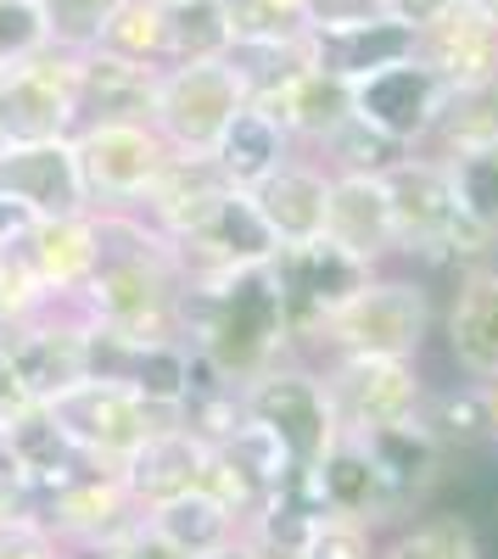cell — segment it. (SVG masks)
<instances>
[{"mask_svg": "<svg viewBox=\"0 0 498 559\" xmlns=\"http://www.w3.org/2000/svg\"><path fill=\"white\" fill-rule=\"evenodd\" d=\"M179 324H186L197 358L230 386H247L252 376H263L269 364H281L292 353L281 286L269 274V263L224 274V280H186Z\"/></svg>", "mask_w": 498, "mask_h": 559, "instance_id": "6da1fadb", "label": "cell"}, {"mask_svg": "<svg viewBox=\"0 0 498 559\" xmlns=\"http://www.w3.org/2000/svg\"><path fill=\"white\" fill-rule=\"evenodd\" d=\"M387 207H392V247L403 258L420 263H460V258H482L487 241L465 224L460 202H454V179L448 163L431 152H403L387 174Z\"/></svg>", "mask_w": 498, "mask_h": 559, "instance_id": "7a4b0ae2", "label": "cell"}, {"mask_svg": "<svg viewBox=\"0 0 498 559\" xmlns=\"http://www.w3.org/2000/svg\"><path fill=\"white\" fill-rule=\"evenodd\" d=\"M431 336V297L420 280L410 274H370L325 324H320V342L325 358H403V364H420Z\"/></svg>", "mask_w": 498, "mask_h": 559, "instance_id": "3957f363", "label": "cell"}, {"mask_svg": "<svg viewBox=\"0 0 498 559\" xmlns=\"http://www.w3.org/2000/svg\"><path fill=\"white\" fill-rule=\"evenodd\" d=\"M236 397H241V419L281 442L292 471H313L331 453V442L342 437L331 392L320 381V369H308V364H292V358L269 364L263 376L236 386Z\"/></svg>", "mask_w": 498, "mask_h": 559, "instance_id": "277c9868", "label": "cell"}, {"mask_svg": "<svg viewBox=\"0 0 498 559\" xmlns=\"http://www.w3.org/2000/svg\"><path fill=\"white\" fill-rule=\"evenodd\" d=\"M45 408H51V419L68 431V442L96 464L102 459L123 464L146 437H157V431L186 419V408H157V403H146L141 392H129L118 381H79L62 397H51Z\"/></svg>", "mask_w": 498, "mask_h": 559, "instance_id": "5b68a950", "label": "cell"}, {"mask_svg": "<svg viewBox=\"0 0 498 559\" xmlns=\"http://www.w3.org/2000/svg\"><path fill=\"white\" fill-rule=\"evenodd\" d=\"M247 107V90L236 73L218 62H174L157 73V102H152V129L168 140L179 157H213L218 134Z\"/></svg>", "mask_w": 498, "mask_h": 559, "instance_id": "8992f818", "label": "cell"}, {"mask_svg": "<svg viewBox=\"0 0 498 559\" xmlns=\"http://www.w3.org/2000/svg\"><path fill=\"white\" fill-rule=\"evenodd\" d=\"M73 140V157H79V174H84V191H90V207H123L129 202H146L157 174L168 168V140L152 129V123H84L68 134Z\"/></svg>", "mask_w": 498, "mask_h": 559, "instance_id": "52a82bcc", "label": "cell"}, {"mask_svg": "<svg viewBox=\"0 0 498 559\" xmlns=\"http://www.w3.org/2000/svg\"><path fill=\"white\" fill-rule=\"evenodd\" d=\"M320 381L331 392L336 408V426L347 437H365L381 426H410L426 408V376L420 364H403V358H331L320 369Z\"/></svg>", "mask_w": 498, "mask_h": 559, "instance_id": "ba28073f", "label": "cell"}, {"mask_svg": "<svg viewBox=\"0 0 498 559\" xmlns=\"http://www.w3.org/2000/svg\"><path fill=\"white\" fill-rule=\"evenodd\" d=\"M73 90H79V57L57 51V45L23 57L17 68H0V140L7 146L68 140L73 134Z\"/></svg>", "mask_w": 498, "mask_h": 559, "instance_id": "9c48e42d", "label": "cell"}, {"mask_svg": "<svg viewBox=\"0 0 498 559\" xmlns=\"http://www.w3.org/2000/svg\"><path fill=\"white\" fill-rule=\"evenodd\" d=\"M269 274L281 286V308H286V331L297 336H320V324L365 286L376 269H365L358 258H347L342 247H331L325 236L308 247H281L269 258Z\"/></svg>", "mask_w": 498, "mask_h": 559, "instance_id": "30bf717a", "label": "cell"}, {"mask_svg": "<svg viewBox=\"0 0 498 559\" xmlns=\"http://www.w3.org/2000/svg\"><path fill=\"white\" fill-rule=\"evenodd\" d=\"M442 102H448V84L415 57L353 84V118L365 129H376L381 140H392L398 152L426 146L437 118H442Z\"/></svg>", "mask_w": 498, "mask_h": 559, "instance_id": "8fae6325", "label": "cell"}, {"mask_svg": "<svg viewBox=\"0 0 498 559\" xmlns=\"http://www.w3.org/2000/svg\"><path fill=\"white\" fill-rule=\"evenodd\" d=\"M0 197L28 218H79L90 213V191L73 157V140H34L0 152Z\"/></svg>", "mask_w": 498, "mask_h": 559, "instance_id": "7c38bea8", "label": "cell"}, {"mask_svg": "<svg viewBox=\"0 0 498 559\" xmlns=\"http://www.w3.org/2000/svg\"><path fill=\"white\" fill-rule=\"evenodd\" d=\"M252 207L275 247H308L325 236V207H331V174L313 157H286L263 185H252Z\"/></svg>", "mask_w": 498, "mask_h": 559, "instance_id": "4fadbf2b", "label": "cell"}, {"mask_svg": "<svg viewBox=\"0 0 498 559\" xmlns=\"http://www.w3.org/2000/svg\"><path fill=\"white\" fill-rule=\"evenodd\" d=\"M415 57V28H403L398 17L376 12L365 23H342V28H308L303 34V62L320 68L342 84H358L392 62Z\"/></svg>", "mask_w": 498, "mask_h": 559, "instance_id": "5bb4252c", "label": "cell"}, {"mask_svg": "<svg viewBox=\"0 0 498 559\" xmlns=\"http://www.w3.org/2000/svg\"><path fill=\"white\" fill-rule=\"evenodd\" d=\"M415 62H426L448 90L498 79V23L476 7V0H465V7L415 28Z\"/></svg>", "mask_w": 498, "mask_h": 559, "instance_id": "9a60e30c", "label": "cell"}, {"mask_svg": "<svg viewBox=\"0 0 498 559\" xmlns=\"http://www.w3.org/2000/svg\"><path fill=\"white\" fill-rule=\"evenodd\" d=\"M252 107L275 118L292 146H313V152H320L325 140L353 118V84H342V79H331V73H320V68L303 62L297 73H286V79L269 90L263 102H252Z\"/></svg>", "mask_w": 498, "mask_h": 559, "instance_id": "2e32d148", "label": "cell"}, {"mask_svg": "<svg viewBox=\"0 0 498 559\" xmlns=\"http://www.w3.org/2000/svg\"><path fill=\"white\" fill-rule=\"evenodd\" d=\"M157 73L107 51H84L79 57V90H73V129L84 123H152L157 102Z\"/></svg>", "mask_w": 498, "mask_h": 559, "instance_id": "e0dca14e", "label": "cell"}, {"mask_svg": "<svg viewBox=\"0 0 498 559\" xmlns=\"http://www.w3.org/2000/svg\"><path fill=\"white\" fill-rule=\"evenodd\" d=\"M347 437V431H342ZM358 448H365L370 471L392 503V515H410V509L437 487V471H442V442L420 426V419H410V426H381V431H365L353 437Z\"/></svg>", "mask_w": 498, "mask_h": 559, "instance_id": "ac0fdd59", "label": "cell"}, {"mask_svg": "<svg viewBox=\"0 0 498 559\" xmlns=\"http://www.w3.org/2000/svg\"><path fill=\"white\" fill-rule=\"evenodd\" d=\"M325 241L358 258L365 269H381L392 247V207L381 174H331V207H325Z\"/></svg>", "mask_w": 498, "mask_h": 559, "instance_id": "d6986e66", "label": "cell"}, {"mask_svg": "<svg viewBox=\"0 0 498 559\" xmlns=\"http://www.w3.org/2000/svg\"><path fill=\"white\" fill-rule=\"evenodd\" d=\"M230 191H236V185L218 174L213 157H179L174 152L168 168L152 185V197H146V224L179 247V241H191L197 229L218 213V202L230 197Z\"/></svg>", "mask_w": 498, "mask_h": 559, "instance_id": "ffe728a7", "label": "cell"}, {"mask_svg": "<svg viewBox=\"0 0 498 559\" xmlns=\"http://www.w3.org/2000/svg\"><path fill=\"white\" fill-rule=\"evenodd\" d=\"M202 459H208V442L186 426V419H179V426L146 437L141 448H134V453L118 464V481L129 487L134 509H157V503H168V498L197 492Z\"/></svg>", "mask_w": 498, "mask_h": 559, "instance_id": "44dd1931", "label": "cell"}, {"mask_svg": "<svg viewBox=\"0 0 498 559\" xmlns=\"http://www.w3.org/2000/svg\"><path fill=\"white\" fill-rule=\"evenodd\" d=\"M448 358L465 381H493L498 376V269H465L454 302L442 319Z\"/></svg>", "mask_w": 498, "mask_h": 559, "instance_id": "7402d4cb", "label": "cell"}, {"mask_svg": "<svg viewBox=\"0 0 498 559\" xmlns=\"http://www.w3.org/2000/svg\"><path fill=\"white\" fill-rule=\"evenodd\" d=\"M96 213H79V218H28L17 258L34 269V280L51 297H79L90 269H96Z\"/></svg>", "mask_w": 498, "mask_h": 559, "instance_id": "603a6c76", "label": "cell"}, {"mask_svg": "<svg viewBox=\"0 0 498 559\" xmlns=\"http://www.w3.org/2000/svg\"><path fill=\"white\" fill-rule=\"evenodd\" d=\"M308 481H313V498H320L325 515H353V521H370V526L392 521V503H387V492L370 471L365 448L353 437H336L331 453L308 471Z\"/></svg>", "mask_w": 498, "mask_h": 559, "instance_id": "cb8c5ba5", "label": "cell"}, {"mask_svg": "<svg viewBox=\"0 0 498 559\" xmlns=\"http://www.w3.org/2000/svg\"><path fill=\"white\" fill-rule=\"evenodd\" d=\"M146 532L157 543H168L179 559H213L218 548H230L241 537V521L224 503H213L208 492H186V498L146 509Z\"/></svg>", "mask_w": 498, "mask_h": 559, "instance_id": "d4e9b609", "label": "cell"}, {"mask_svg": "<svg viewBox=\"0 0 498 559\" xmlns=\"http://www.w3.org/2000/svg\"><path fill=\"white\" fill-rule=\"evenodd\" d=\"M292 157V140L281 134V123L258 112L252 102L230 118V129L218 134V146H213V163L218 174L236 185V191H252V185H263L269 174H275L281 163Z\"/></svg>", "mask_w": 498, "mask_h": 559, "instance_id": "484cf974", "label": "cell"}, {"mask_svg": "<svg viewBox=\"0 0 498 559\" xmlns=\"http://www.w3.org/2000/svg\"><path fill=\"white\" fill-rule=\"evenodd\" d=\"M420 152L431 157H465V152H498V79L465 84V90H448L442 118L431 129V140Z\"/></svg>", "mask_w": 498, "mask_h": 559, "instance_id": "4316f807", "label": "cell"}, {"mask_svg": "<svg viewBox=\"0 0 498 559\" xmlns=\"http://www.w3.org/2000/svg\"><path fill=\"white\" fill-rule=\"evenodd\" d=\"M90 51H107L141 68H168V12L157 0H118Z\"/></svg>", "mask_w": 498, "mask_h": 559, "instance_id": "83f0119b", "label": "cell"}, {"mask_svg": "<svg viewBox=\"0 0 498 559\" xmlns=\"http://www.w3.org/2000/svg\"><path fill=\"white\" fill-rule=\"evenodd\" d=\"M381 559H482V543L460 515H415L381 543Z\"/></svg>", "mask_w": 498, "mask_h": 559, "instance_id": "f1b7e54d", "label": "cell"}, {"mask_svg": "<svg viewBox=\"0 0 498 559\" xmlns=\"http://www.w3.org/2000/svg\"><path fill=\"white\" fill-rule=\"evenodd\" d=\"M448 179H454V202H460L465 224L487 247H498V152L448 157Z\"/></svg>", "mask_w": 498, "mask_h": 559, "instance_id": "f546056e", "label": "cell"}, {"mask_svg": "<svg viewBox=\"0 0 498 559\" xmlns=\"http://www.w3.org/2000/svg\"><path fill=\"white\" fill-rule=\"evenodd\" d=\"M230 51V23L218 0H191L168 12V68L174 62H218Z\"/></svg>", "mask_w": 498, "mask_h": 559, "instance_id": "4dcf8cb0", "label": "cell"}, {"mask_svg": "<svg viewBox=\"0 0 498 559\" xmlns=\"http://www.w3.org/2000/svg\"><path fill=\"white\" fill-rule=\"evenodd\" d=\"M398 157H403V152L392 146V140H381L376 129H365L358 118H347V123L325 140V146H320V157H313V163H320L325 174H387Z\"/></svg>", "mask_w": 498, "mask_h": 559, "instance_id": "1f68e13d", "label": "cell"}, {"mask_svg": "<svg viewBox=\"0 0 498 559\" xmlns=\"http://www.w3.org/2000/svg\"><path fill=\"white\" fill-rule=\"evenodd\" d=\"M420 426H426L442 448H448V442H476V437H487V431H482V386L465 381V392H426Z\"/></svg>", "mask_w": 498, "mask_h": 559, "instance_id": "d6a6232c", "label": "cell"}, {"mask_svg": "<svg viewBox=\"0 0 498 559\" xmlns=\"http://www.w3.org/2000/svg\"><path fill=\"white\" fill-rule=\"evenodd\" d=\"M303 559H381V537L370 521L353 515H320L303 543Z\"/></svg>", "mask_w": 498, "mask_h": 559, "instance_id": "836d02e7", "label": "cell"}, {"mask_svg": "<svg viewBox=\"0 0 498 559\" xmlns=\"http://www.w3.org/2000/svg\"><path fill=\"white\" fill-rule=\"evenodd\" d=\"M45 12L39 0H0V68H17L23 57L45 51Z\"/></svg>", "mask_w": 498, "mask_h": 559, "instance_id": "e575fe53", "label": "cell"}, {"mask_svg": "<svg viewBox=\"0 0 498 559\" xmlns=\"http://www.w3.org/2000/svg\"><path fill=\"white\" fill-rule=\"evenodd\" d=\"M308 28H342V23H365L381 12V0H303Z\"/></svg>", "mask_w": 498, "mask_h": 559, "instance_id": "d590c367", "label": "cell"}, {"mask_svg": "<svg viewBox=\"0 0 498 559\" xmlns=\"http://www.w3.org/2000/svg\"><path fill=\"white\" fill-rule=\"evenodd\" d=\"M0 559H57V543L45 537L39 526H28V521H17L7 537H0Z\"/></svg>", "mask_w": 498, "mask_h": 559, "instance_id": "8d00e7d4", "label": "cell"}, {"mask_svg": "<svg viewBox=\"0 0 498 559\" xmlns=\"http://www.w3.org/2000/svg\"><path fill=\"white\" fill-rule=\"evenodd\" d=\"M454 7H465V0H381V12H387V17H398L403 28H426L431 17L454 12Z\"/></svg>", "mask_w": 498, "mask_h": 559, "instance_id": "74e56055", "label": "cell"}, {"mask_svg": "<svg viewBox=\"0 0 498 559\" xmlns=\"http://www.w3.org/2000/svg\"><path fill=\"white\" fill-rule=\"evenodd\" d=\"M68 559H134V532L96 537V543H68Z\"/></svg>", "mask_w": 498, "mask_h": 559, "instance_id": "f35d334b", "label": "cell"}, {"mask_svg": "<svg viewBox=\"0 0 498 559\" xmlns=\"http://www.w3.org/2000/svg\"><path fill=\"white\" fill-rule=\"evenodd\" d=\"M23 229H28V213H23L17 202L0 197V252H12V247L23 241Z\"/></svg>", "mask_w": 498, "mask_h": 559, "instance_id": "ab89813d", "label": "cell"}, {"mask_svg": "<svg viewBox=\"0 0 498 559\" xmlns=\"http://www.w3.org/2000/svg\"><path fill=\"white\" fill-rule=\"evenodd\" d=\"M482 431H487V442H498V376L482 381Z\"/></svg>", "mask_w": 498, "mask_h": 559, "instance_id": "60d3db41", "label": "cell"}, {"mask_svg": "<svg viewBox=\"0 0 498 559\" xmlns=\"http://www.w3.org/2000/svg\"><path fill=\"white\" fill-rule=\"evenodd\" d=\"M213 559H247V548H241V537H236V543H230V548H218V554H213Z\"/></svg>", "mask_w": 498, "mask_h": 559, "instance_id": "b9f144b4", "label": "cell"}, {"mask_svg": "<svg viewBox=\"0 0 498 559\" xmlns=\"http://www.w3.org/2000/svg\"><path fill=\"white\" fill-rule=\"evenodd\" d=\"M476 7H482V12H487V17L498 23V0H476Z\"/></svg>", "mask_w": 498, "mask_h": 559, "instance_id": "7bdbcfd3", "label": "cell"}, {"mask_svg": "<svg viewBox=\"0 0 498 559\" xmlns=\"http://www.w3.org/2000/svg\"><path fill=\"white\" fill-rule=\"evenodd\" d=\"M157 7H163V12H174V7H191V0H157Z\"/></svg>", "mask_w": 498, "mask_h": 559, "instance_id": "ee69618b", "label": "cell"}, {"mask_svg": "<svg viewBox=\"0 0 498 559\" xmlns=\"http://www.w3.org/2000/svg\"><path fill=\"white\" fill-rule=\"evenodd\" d=\"M102 7H118V0H102Z\"/></svg>", "mask_w": 498, "mask_h": 559, "instance_id": "f6af8a7d", "label": "cell"}, {"mask_svg": "<svg viewBox=\"0 0 498 559\" xmlns=\"http://www.w3.org/2000/svg\"><path fill=\"white\" fill-rule=\"evenodd\" d=\"M0 152H7V140H0Z\"/></svg>", "mask_w": 498, "mask_h": 559, "instance_id": "bcb514c9", "label": "cell"}]
</instances>
